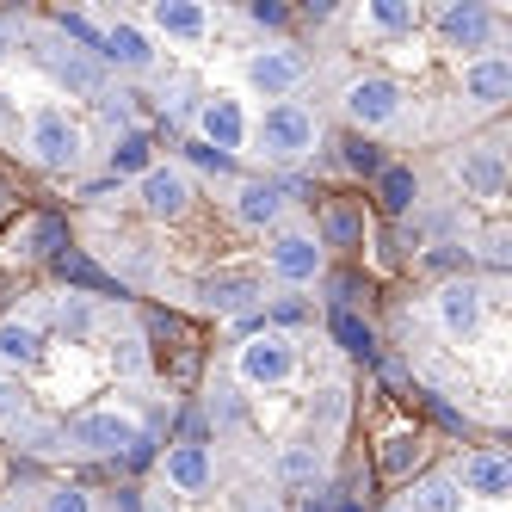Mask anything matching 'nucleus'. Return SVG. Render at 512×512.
<instances>
[{
	"label": "nucleus",
	"mask_w": 512,
	"mask_h": 512,
	"mask_svg": "<svg viewBox=\"0 0 512 512\" xmlns=\"http://www.w3.org/2000/svg\"><path fill=\"white\" fill-rule=\"evenodd\" d=\"M408 223L432 247L463 253L457 266L506 272V124L414 161Z\"/></svg>",
	"instance_id": "nucleus-8"
},
{
	"label": "nucleus",
	"mask_w": 512,
	"mask_h": 512,
	"mask_svg": "<svg viewBox=\"0 0 512 512\" xmlns=\"http://www.w3.org/2000/svg\"><path fill=\"white\" fill-rule=\"evenodd\" d=\"M377 512H512V463L500 445H457L401 475Z\"/></svg>",
	"instance_id": "nucleus-10"
},
{
	"label": "nucleus",
	"mask_w": 512,
	"mask_h": 512,
	"mask_svg": "<svg viewBox=\"0 0 512 512\" xmlns=\"http://www.w3.org/2000/svg\"><path fill=\"white\" fill-rule=\"evenodd\" d=\"M383 340L420 395L457 414L482 445L512 426V278L482 266L414 272L383 297Z\"/></svg>",
	"instance_id": "nucleus-7"
},
{
	"label": "nucleus",
	"mask_w": 512,
	"mask_h": 512,
	"mask_svg": "<svg viewBox=\"0 0 512 512\" xmlns=\"http://www.w3.org/2000/svg\"><path fill=\"white\" fill-rule=\"evenodd\" d=\"M297 38L334 136L426 161L506 124L512 19L488 0H346Z\"/></svg>",
	"instance_id": "nucleus-4"
},
{
	"label": "nucleus",
	"mask_w": 512,
	"mask_h": 512,
	"mask_svg": "<svg viewBox=\"0 0 512 512\" xmlns=\"http://www.w3.org/2000/svg\"><path fill=\"white\" fill-rule=\"evenodd\" d=\"M149 155V118L62 13L0 7V161L93 192Z\"/></svg>",
	"instance_id": "nucleus-6"
},
{
	"label": "nucleus",
	"mask_w": 512,
	"mask_h": 512,
	"mask_svg": "<svg viewBox=\"0 0 512 512\" xmlns=\"http://www.w3.org/2000/svg\"><path fill=\"white\" fill-rule=\"evenodd\" d=\"M62 19L112 62L149 130L161 124L179 155L297 186L334 155V130L309 93V56L290 19L223 0H118Z\"/></svg>",
	"instance_id": "nucleus-2"
},
{
	"label": "nucleus",
	"mask_w": 512,
	"mask_h": 512,
	"mask_svg": "<svg viewBox=\"0 0 512 512\" xmlns=\"http://www.w3.org/2000/svg\"><path fill=\"white\" fill-rule=\"evenodd\" d=\"M124 512H297L253 469L223 457L198 426H173V438L136 469V494Z\"/></svg>",
	"instance_id": "nucleus-9"
},
{
	"label": "nucleus",
	"mask_w": 512,
	"mask_h": 512,
	"mask_svg": "<svg viewBox=\"0 0 512 512\" xmlns=\"http://www.w3.org/2000/svg\"><path fill=\"white\" fill-rule=\"evenodd\" d=\"M179 426L161 334L112 284L38 278L0 303V451L25 469H142Z\"/></svg>",
	"instance_id": "nucleus-3"
},
{
	"label": "nucleus",
	"mask_w": 512,
	"mask_h": 512,
	"mask_svg": "<svg viewBox=\"0 0 512 512\" xmlns=\"http://www.w3.org/2000/svg\"><path fill=\"white\" fill-rule=\"evenodd\" d=\"M0 512H124V494L99 475H56L13 463L0 475Z\"/></svg>",
	"instance_id": "nucleus-11"
},
{
	"label": "nucleus",
	"mask_w": 512,
	"mask_h": 512,
	"mask_svg": "<svg viewBox=\"0 0 512 512\" xmlns=\"http://www.w3.org/2000/svg\"><path fill=\"white\" fill-rule=\"evenodd\" d=\"M358 358L315 315L223 327L192 383V426L272 494L327 500L358 432Z\"/></svg>",
	"instance_id": "nucleus-5"
},
{
	"label": "nucleus",
	"mask_w": 512,
	"mask_h": 512,
	"mask_svg": "<svg viewBox=\"0 0 512 512\" xmlns=\"http://www.w3.org/2000/svg\"><path fill=\"white\" fill-rule=\"evenodd\" d=\"M68 235L118 297L216 334L297 315L334 272V241L309 186L179 149H149L118 179L81 192Z\"/></svg>",
	"instance_id": "nucleus-1"
}]
</instances>
